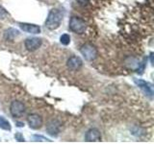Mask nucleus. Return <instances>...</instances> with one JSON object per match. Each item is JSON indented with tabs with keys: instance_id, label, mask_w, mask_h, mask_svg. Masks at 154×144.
<instances>
[{
	"instance_id": "obj_16",
	"label": "nucleus",
	"mask_w": 154,
	"mask_h": 144,
	"mask_svg": "<svg viewBox=\"0 0 154 144\" xmlns=\"http://www.w3.org/2000/svg\"><path fill=\"white\" fill-rule=\"evenodd\" d=\"M34 138L37 139L38 141H51L50 139H48L45 136H38V134H35V136H34Z\"/></svg>"
},
{
	"instance_id": "obj_14",
	"label": "nucleus",
	"mask_w": 154,
	"mask_h": 144,
	"mask_svg": "<svg viewBox=\"0 0 154 144\" xmlns=\"http://www.w3.org/2000/svg\"><path fill=\"white\" fill-rule=\"evenodd\" d=\"M60 41H61L62 44H64V45L69 44V42H70V37H69V35H67V34H64V35H62L60 37Z\"/></svg>"
},
{
	"instance_id": "obj_1",
	"label": "nucleus",
	"mask_w": 154,
	"mask_h": 144,
	"mask_svg": "<svg viewBox=\"0 0 154 144\" xmlns=\"http://www.w3.org/2000/svg\"><path fill=\"white\" fill-rule=\"evenodd\" d=\"M64 18V13L60 9H52L47 16L45 20V26L49 30H56L61 25V22Z\"/></svg>"
},
{
	"instance_id": "obj_13",
	"label": "nucleus",
	"mask_w": 154,
	"mask_h": 144,
	"mask_svg": "<svg viewBox=\"0 0 154 144\" xmlns=\"http://www.w3.org/2000/svg\"><path fill=\"white\" fill-rule=\"evenodd\" d=\"M0 128L5 130V131H11V129H12L10 122L3 116H0Z\"/></svg>"
},
{
	"instance_id": "obj_9",
	"label": "nucleus",
	"mask_w": 154,
	"mask_h": 144,
	"mask_svg": "<svg viewBox=\"0 0 154 144\" xmlns=\"http://www.w3.org/2000/svg\"><path fill=\"white\" fill-rule=\"evenodd\" d=\"M82 65H83V61L81 60V58L77 56H72L66 61L67 68L71 71H78Z\"/></svg>"
},
{
	"instance_id": "obj_8",
	"label": "nucleus",
	"mask_w": 154,
	"mask_h": 144,
	"mask_svg": "<svg viewBox=\"0 0 154 144\" xmlns=\"http://www.w3.org/2000/svg\"><path fill=\"white\" fill-rule=\"evenodd\" d=\"M42 40L38 38H26V40L24 41V45H25V48L28 51H36L38 48L42 46Z\"/></svg>"
},
{
	"instance_id": "obj_5",
	"label": "nucleus",
	"mask_w": 154,
	"mask_h": 144,
	"mask_svg": "<svg viewBox=\"0 0 154 144\" xmlns=\"http://www.w3.org/2000/svg\"><path fill=\"white\" fill-rule=\"evenodd\" d=\"M62 123L60 120L58 119H51L46 124V132L49 136H57L61 131Z\"/></svg>"
},
{
	"instance_id": "obj_12",
	"label": "nucleus",
	"mask_w": 154,
	"mask_h": 144,
	"mask_svg": "<svg viewBox=\"0 0 154 144\" xmlns=\"http://www.w3.org/2000/svg\"><path fill=\"white\" fill-rule=\"evenodd\" d=\"M18 36H19V31L14 28H9L4 32V38L9 41H13Z\"/></svg>"
},
{
	"instance_id": "obj_2",
	"label": "nucleus",
	"mask_w": 154,
	"mask_h": 144,
	"mask_svg": "<svg viewBox=\"0 0 154 144\" xmlns=\"http://www.w3.org/2000/svg\"><path fill=\"white\" fill-rule=\"evenodd\" d=\"M80 53L81 55L85 58V60L91 62L94 61L98 56V51L96 47L91 43H85L80 47Z\"/></svg>"
},
{
	"instance_id": "obj_20",
	"label": "nucleus",
	"mask_w": 154,
	"mask_h": 144,
	"mask_svg": "<svg viewBox=\"0 0 154 144\" xmlns=\"http://www.w3.org/2000/svg\"><path fill=\"white\" fill-rule=\"evenodd\" d=\"M150 62H151V64H153V59H152V53L150 54Z\"/></svg>"
},
{
	"instance_id": "obj_15",
	"label": "nucleus",
	"mask_w": 154,
	"mask_h": 144,
	"mask_svg": "<svg viewBox=\"0 0 154 144\" xmlns=\"http://www.w3.org/2000/svg\"><path fill=\"white\" fill-rule=\"evenodd\" d=\"M9 16L8 12L0 5V19H6Z\"/></svg>"
},
{
	"instance_id": "obj_19",
	"label": "nucleus",
	"mask_w": 154,
	"mask_h": 144,
	"mask_svg": "<svg viewBox=\"0 0 154 144\" xmlns=\"http://www.w3.org/2000/svg\"><path fill=\"white\" fill-rule=\"evenodd\" d=\"M17 127H23L24 126V124L21 123V122H17Z\"/></svg>"
},
{
	"instance_id": "obj_3",
	"label": "nucleus",
	"mask_w": 154,
	"mask_h": 144,
	"mask_svg": "<svg viewBox=\"0 0 154 144\" xmlns=\"http://www.w3.org/2000/svg\"><path fill=\"white\" fill-rule=\"evenodd\" d=\"M69 27L70 30L76 34H83L87 29V24L82 18L78 16H72L69 20Z\"/></svg>"
},
{
	"instance_id": "obj_18",
	"label": "nucleus",
	"mask_w": 154,
	"mask_h": 144,
	"mask_svg": "<svg viewBox=\"0 0 154 144\" xmlns=\"http://www.w3.org/2000/svg\"><path fill=\"white\" fill-rule=\"evenodd\" d=\"M77 1V3H78L80 6H87V5L89 4V1L90 0H76Z\"/></svg>"
},
{
	"instance_id": "obj_4",
	"label": "nucleus",
	"mask_w": 154,
	"mask_h": 144,
	"mask_svg": "<svg viewBox=\"0 0 154 144\" xmlns=\"http://www.w3.org/2000/svg\"><path fill=\"white\" fill-rule=\"evenodd\" d=\"M26 112V107L21 101L14 100L10 105V112L14 117H20Z\"/></svg>"
},
{
	"instance_id": "obj_17",
	"label": "nucleus",
	"mask_w": 154,
	"mask_h": 144,
	"mask_svg": "<svg viewBox=\"0 0 154 144\" xmlns=\"http://www.w3.org/2000/svg\"><path fill=\"white\" fill-rule=\"evenodd\" d=\"M14 138H16L17 141H20V142L25 141V138L23 137V136H22L20 133H17V134H14Z\"/></svg>"
},
{
	"instance_id": "obj_11",
	"label": "nucleus",
	"mask_w": 154,
	"mask_h": 144,
	"mask_svg": "<svg viewBox=\"0 0 154 144\" xmlns=\"http://www.w3.org/2000/svg\"><path fill=\"white\" fill-rule=\"evenodd\" d=\"M21 30L24 32L29 33V34H38L41 33V27L36 25V24H31V23H20L19 24Z\"/></svg>"
},
{
	"instance_id": "obj_7",
	"label": "nucleus",
	"mask_w": 154,
	"mask_h": 144,
	"mask_svg": "<svg viewBox=\"0 0 154 144\" xmlns=\"http://www.w3.org/2000/svg\"><path fill=\"white\" fill-rule=\"evenodd\" d=\"M27 123L31 129L38 130L42 126L43 120L40 114L31 113L30 115H28V117H27Z\"/></svg>"
},
{
	"instance_id": "obj_6",
	"label": "nucleus",
	"mask_w": 154,
	"mask_h": 144,
	"mask_svg": "<svg viewBox=\"0 0 154 144\" xmlns=\"http://www.w3.org/2000/svg\"><path fill=\"white\" fill-rule=\"evenodd\" d=\"M135 84H136L143 92L146 94V96H147L148 98L152 99L153 97V86L148 83V82H146L141 79H134Z\"/></svg>"
},
{
	"instance_id": "obj_10",
	"label": "nucleus",
	"mask_w": 154,
	"mask_h": 144,
	"mask_svg": "<svg viewBox=\"0 0 154 144\" xmlns=\"http://www.w3.org/2000/svg\"><path fill=\"white\" fill-rule=\"evenodd\" d=\"M85 139L88 142H97L101 140V133L98 129L91 128L85 134Z\"/></svg>"
}]
</instances>
